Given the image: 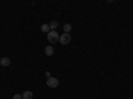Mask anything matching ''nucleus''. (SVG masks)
I'll list each match as a JSON object with an SVG mask.
<instances>
[{
	"label": "nucleus",
	"instance_id": "nucleus-9",
	"mask_svg": "<svg viewBox=\"0 0 133 99\" xmlns=\"http://www.w3.org/2000/svg\"><path fill=\"white\" fill-rule=\"evenodd\" d=\"M72 30V25L71 24H65L64 25V33H69Z\"/></svg>",
	"mask_w": 133,
	"mask_h": 99
},
{
	"label": "nucleus",
	"instance_id": "nucleus-5",
	"mask_svg": "<svg viewBox=\"0 0 133 99\" xmlns=\"http://www.w3.org/2000/svg\"><path fill=\"white\" fill-rule=\"evenodd\" d=\"M0 65L2 66H9L11 65V60L8 57H3L2 60H0Z\"/></svg>",
	"mask_w": 133,
	"mask_h": 99
},
{
	"label": "nucleus",
	"instance_id": "nucleus-7",
	"mask_svg": "<svg viewBox=\"0 0 133 99\" xmlns=\"http://www.w3.org/2000/svg\"><path fill=\"white\" fill-rule=\"evenodd\" d=\"M59 27V23L56 20H53V21H51L49 23V28H51V30H56V28Z\"/></svg>",
	"mask_w": 133,
	"mask_h": 99
},
{
	"label": "nucleus",
	"instance_id": "nucleus-4",
	"mask_svg": "<svg viewBox=\"0 0 133 99\" xmlns=\"http://www.w3.org/2000/svg\"><path fill=\"white\" fill-rule=\"evenodd\" d=\"M44 52H45V56H48V57H51V56H53V53H55V49L49 45V46H45V49H44Z\"/></svg>",
	"mask_w": 133,
	"mask_h": 99
},
{
	"label": "nucleus",
	"instance_id": "nucleus-3",
	"mask_svg": "<svg viewBox=\"0 0 133 99\" xmlns=\"http://www.w3.org/2000/svg\"><path fill=\"white\" fill-rule=\"evenodd\" d=\"M47 86L51 87V89H56V87L59 86L57 78H53V77H51V78H47Z\"/></svg>",
	"mask_w": 133,
	"mask_h": 99
},
{
	"label": "nucleus",
	"instance_id": "nucleus-8",
	"mask_svg": "<svg viewBox=\"0 0 133 99\" xmlns=\"http://www.w3.org/2000/svg\"><path fill=\"white\" fill-rule=\"evenodd\" d=\"M40 30H41V32H44V33H48V32L51 30L49 24H43V25L40 27Z\"/></svg>",
	"mask_w": 133,
	"mask_h": 99
},
{
	"label": "nucleus",
	"instance_id": "nucleus-10",
	"mask_svg": "<svg viewBox=\"0 0 133 99\" xmlns=\"http://www.w3.org/2000/svg\"><path fill=\"white\" fill-rule=\"evenodd\" d=\"M14 99H23V95H21V94H15Z\"/></svg>",
	"mask_w": 133,
	"mask_h": 99
},
{
	"label": "nucleus",
	"instance_id": "nucleus-11",
	"mask_svg": "<svg viewBox=\"0 0 133 99\" xmlns=\"http://www.w3.org/2000/svg\"><path fill=\"white\" fill-rule=\"evenodd\" d=\"M45 77H47V78H51V73L49 71H45Z\"/></svg>",
	"mask_w": 133,
	"mask_h": 99
},
{
	"label": "nucleus",
	"instance_id": "nucleus-2",
	"mask_svg": "<svg viewBox=\"0 0 133 99\" xmlns=\"http://www.w3.org/2000/svg\"><path fill=\"white\" fill-rule=\"evenodd\" d=\"M71 40H72V37H71L69 33H64L63 36H60L59 42L61 44V45H66V44H69V42H71Z\"/></svg>",
	"mask_w": 133,
	"mask_h": 99
},
{
	"label": "nucleus",
	"instance_id": "nucleus-1",
	"mask_svg": "<svg viewBox=\"0 0 133 99\" xmlns=\"http://www.w3.org/2000/svg\"><path fill=\"white\" fill-rule=\"evenodd\" d=\"M47 38H48V41H49L51 44H55V42L59 41L60 36H59L57 30H49V32L47 33Z\"/></svg>",
	"mask_w": 133,
	"mask_h": 99
},
{
	"label": "nucleus",
	"instance_id": "nucleus-6",
	"mask_svg": "<svg viewBox=\"0 0 133 99\" xmlns=\"http://www.w3.org/2000/svg\"><path fill=\"white\" fill-rule=\"evenodd\" d=\"M21 95H23V99H32V98H33V93L29 91V90H28V91H24Z\"/></svg>",
	"mask_w": 133,
	"mask_h": 99
},
{
	"label": "nucleus",
	"instance_id": "nucleus-12",
	"mask_svg": "<svg viewBox=\"0 0 133 99\" xmlns=\"http://www.w3.org/2000/svg\"><path fill=\"white\" fill-rule=\"evenodd\" d=\"M105 2H108V3H112V2H115V0H105Z\"/></svg>",
	"mask_w": 133,
	"mask_h": 99
}]
</instances>
